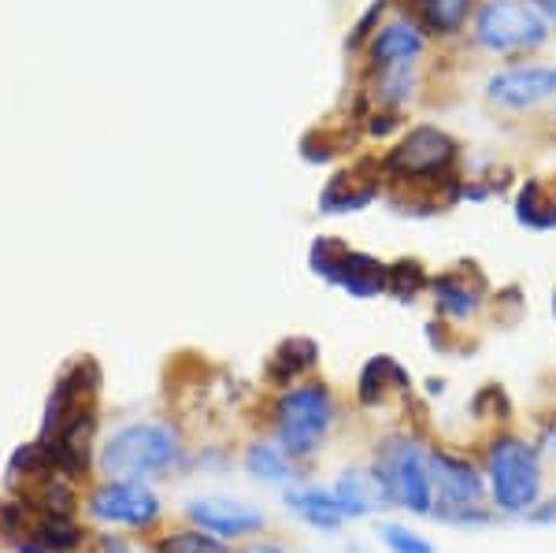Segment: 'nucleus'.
I'll use <instances>...</instances> for the list:
<instances>
[{
	"instance_id": "obj_24",
	"label": "nucleus",
	"mask_w": 556,
	"mask_h": 553,
	"mask_svg": "<svg viewBox=\"0 0 556 553\" xmlns=\"http://www.w3.org/2000/svg\"><path fill=\"white\" fill-rule=\"evenodd\" d=\"M527 4H531L549 26H556V0H527Z\"/></svg>"
},
{
	"instance_id": "obj_17",
	"label": "nucleus",
	"mask_w": 556,
	"mask_h": 553,
	"mask_svg": "<svg viewBox=\"0 0 556 553\" xmlns=\"http://www.w3.org/2000/svg\"><path fill=\"white\" fill-rule=\"evenodd\" d=\"M286 505H290L293 516H301L304 524L319 531H338L345 520V513L338 510L334 494L330 490H319V487H293L286 490Z\"/></svg>"
},
{
	"instance_id": "obj_11",
	"label": "nucleus",
	"mask_w": 556,
	"mask_h": 553,
	"mask_svg": "<svg viewBox=\"0 0 556 553\" xmlns=\"http://www.w3.org/2000/svg\"><path fill=\"white\" fill-rule=\"evenodd\" d=\"M430 293H434V309L450 319H468L479 312L482 293H486V279L479 275L475 264H456L430 279Z\"/></svg>"
},
{
	"instance_id": "obj_4",
	"label": "nucleus",
	"mask_w": 556,
	"mask_h": 553,
	"mask_svg": "<svg viewBox=\"0 0 556 553\" xmlns=\"http://www.w3.org/2000/svg\"><path fill=\"white\" fill-rule=\"evenodd\" d=\"M375 476L386 487L390 505L430 516L434 513V483H430V461L412 439H386L375 457Z\"/></svg>"
},
{
	"instance_id": "obj_19",
	"label": "nucleus",
	"mask_w": 556,
	"mask_h": 553,
	"mask_svg": "<svg viewBox=\"0 0 556 553\" xmlns=\"http://www.w3.org/2000/svg\"><path fill=\"white\" fill-rule=\"evenodd\" d=\"M316 342L312 338H290V342L278 345V353L271 356V364H267V376H271V382H278V387H286L290 379H298L301 372H308L312 364H316Z\"/></svg>"
},
{
	"instance_id": "obj_8",
	"label": "nucleus",
	"mask_w": 556,
	"mask_h": 553,
	"mask_svg": "<svg viewBox=\"0 0 556 553\" xmlns=\"http://www.w3.org/2000/svg\"><path fill=\"white\" fill-rule=\"evenodd\" d=\"M312 267L330 279L334 287H342L349 298H375L386 293V279H390V267L379 264L367 253H353L334 238H319L312 249Z\"/></svg>"
},
{
	"instance_id": "obj_6",
	"label": "nucleus",
	"mask_w": 556,
	"mask_h": 553,
	"mask_svg": "<svg viewBox=\"0 0 556 553\" xmlns=\"http://www.w3.org/2000/svg\"><path fill=\"white\" fill-rule=\"evenodd\" d=\"M456 141L438 127H412L401 146L382 160L386 175L397 178L408 186H438V183H453V167H456Z\"/></svg>"
},
{
	"instance_id": "obj_22",
	"label": "nucleus",
	"mask_w": 556,
	"mask_h": 553,
	"mask_svg": "<svg viewBox=\"0 0 556 553\" xmlns=\"http://www.w3.org/2000/svg\"><path fill=\"white\" fill-rule=\"evenodd\" d=\"M156 553H227L223 539H215L212 531H175L167 539H160Z\"/></svg>"
},
{
	"instance_id": "obj_16",
	"label": "nucleus",
	"mask_w": 556,
	"mask_h": 553,
	"mask_svg": "<svg viewBox=\"0 0 556 553\" xmlns=\"http://www.w3.org/2000/svg\"><path fill=\"white\" fill-rule=\"evenodd\" d=\"M516 219L527 230H556V178H527L519 186Z\"/></svg>"
},
{
	"instance_id": "obj_25",
	"label": "nucleus",
	"mask_w": 556,
	"mask_h": 553,
	"mask_svg": "<svg viewBox=\"0 0 556 553\" xmlns=\"http://www.w3.org/2000/svg\"><path fill=\"white\" fill-rule=\"evenodd\" d=\"M531 516H534L538 524H549V520H556V498H553V502H545V510H534Z\"/></svg>"
},
{
	"instance_id": "obj_15",
	"label": "nucleus",
	"mask_w": 556,
	"mask_h": 553,
	"mask_svg": "<svg viewBox=\"0 0 556 553\" xmlns=\"http://www.w3.org/2000/svg\"><path fill=\"white\" fill-rule=\"evenodd\" d=\"M412 390V376L405 368H401L393 356H375V361L364 364L361 372V387H356V394H361V405L364 409H375L382 405L390 394H408Z\"/></svg>"
},
{
	"instance_id": "obj_12",
	"label": "nucleus",
	"mask_w": 556,
	"mask_h": 553,
	"mask_svg": "<svg viewBox=\"0 0 556 553\" xmlns=\"http://www.w3.org/2000/svg\"><path fill=\"white\" fill-rule=\"evenodd\" d=\"M427 38H424V26L416 20H390L379 26V34L371 38V67H408L424 56Z\"/></svg>"
},
{
	"instance_id": "obj_18",
	"label": "nucleus",
	"mask_w": 556,
	"mask_h": 553,
	"mask_svg": "<svg viewBox=\"0 0 556 553\" xmlns=\"http://www.w3.org/2000/svg\"><path fill=\"white\" fill-rule=\"evenodd\" d=\"M416 23L434 38H453L464 30V23L471 20L475 0H412Z\"/></svg>"
},
{
	"instance_id": "obj_9",
	"label": "nucleus",
	"mask_w": 556,
	"mask_h": 553,
	"mask_svg": "<svg viewBox=\"0 0 556 553\" xmlns=\"http://www.w3.org/2000/svg\"><path fill=\"white\" fill-rule=\"evenodd\" d=\"M89 513L104 524H127V528H149L160 516V502L138 479H112L89 498Z\"/></svg>"
},
{
	"instance_id": "obj_7",
	"label": "nucleus",
	"mask_w": 556,
	"mask_h": 553,
	"mask_svg": "<svg viewBox=\"0 0 556 553\" xmlns=\"http://www.w3.org/2000/svg\"><path fill=\"white\" fill-rule=\"evenodd\" d=\"M430 461V483H434V505L442 520L453 524H486L482 498H486V479L475 472L471 461L456 453L434 450L427 453Z\"/></svg>"
},
{
	"instance_id": "obj_21",
	"label": "nucleus",
	"mask_w": 556,
	"mask_h": 553,
	"mask_svg": "<svg viewBox=\"0 0 556 553\" xmlns=\"http://www.w3.org/2000/svg\"><path fill=\"white\" fill-rule=\"evenodd\" d=\"M424 287H430L424 264H416V261L390 264V279H386V293H393V298H401V301H412Z\"/></svg>"
},
{
	"instance_id": "obj_1",
	"label": "nucleus",
	"mask_w": 556,
	"mask_h": 553,
	"mask_svg": "<svg viewBox=\"0 0 556 553\" xmlns=\"http://www.w3.org/2000/svg\"><path fill=\"white\" fill-rule=\"evenodd\" d=\"M486 490L501 513H534L542 502V457L531 442L501 435L486 445Z\"/></svg>"
},
{
	"instance_id": "obj_13",
	"label": "nucleus",
	"mask_w": 556,
	"mask_h": 553,
	"mask_svg": "<svg viewBox=\"0 0 556 553\" xmlns=\"http://www.w3.org/2000/svg\"><path fill=\"white\" fill-rule=\"evenodd\" d=\"M190 516L204 531H212L215 539H241V535H253L264 528V513L249 510V505H238V502H219V498L193 502Z\"/></svg>"
},
{
	"instance_id": "obj_26",
	"label": "nucleus",
	"mask_w": 556,
	"mask_h": 553,
	"mask_svg": "<svg viewBox=\"0 0 556 553\" xmlns=\"http://www.w3.org/2000/svg\"><path fill=\"white\" fill-rule=\"evenodd\" d=\"M238 553H282V546H271V542H253V546H245Z\"/></svg>"
},
{
	"instance_id": "obj_5",
	"label": "nucleus",
	"mask_w": 556,
	"mask_h": 553,
	"mask_svg": "<svg viewBox=\"0 0 556 553\" xmlns=\"http://www.w3.org/2000/svg\"><path fill=\"white\" fill-rule=\"evenodd\" d=\"M175 453H178V439L172 435V427L134 424L108 439L101 453V468L108 479H146L172 465Z\"/></svg>"
},
{
	"instance_id": "obj_23",
	"label": "nucleus",
	"mask_w": 556,
	"mask_h": 553,
	"mask_svg": "<svg viewBox=\"0 0 556 553\" xmlns=\"http://www.w3.org/2000/svg\"><path fill=\"white\" fill-rule=\"evenodd\" d=\"M379 535H382V542H386V550H390V553H438V550L424 539V535L401 528V524H382Z\"/></svg>"
},
{
	"instance_id": "obj_3",
	"label": "nucleus",
	"mask_w": 556,
	"mask_h": 553,
	"mask_svg": "<svg viewBox=\"0 0 556 553\" xmlns=\"http://www.w3.org/2000/svg\"><path fill=\"white\" fill-rule=\"evenodd\" d=\"M330 424H334V398L323 382L286 390L275 405L278 442L290 457H312L327 439Z\"/></svg>"
},
{
	"instance_id": "obj_10",
	"label": "nucleus",
	"mask_w": 556,
	"mask_h": 553,
	"mask_svg": "<svg viewBox=\"0 0 556 553\" xmlns=\"http://www.w3.org/2000/svg\"><path fill=\"white\" fill-rule=\"evenodd\" d=\"M486 97L501 109H534V104L556 97V64H527V67H508L490 75Z\"/></svg>"
},
{
	"instance_id": "obj_2",
	"label": "nucleus",
	"mask_w": 556,
	"mask_h": 553,
	"mask_svg": "<svg viewBox=\"0 0 556 553\" xmlns=\"http://www.w3.org/2000/svg\"><path fill=\"white\" fill-rule=\"evenodd\" d=\"M549 41V23L527 0H482L475 12V45L497 56H523Z\"/></svg>"
},
{
	"instance_id": "obj_20",
	"label": "nucleus",
	"mask_w": 556,
	"mask_h": 553,
	"mask_svg": "<svg viewBox=\"0 0 556 553\" xmlns=\"http://www.w3.org/2000/svg\"><path fill=\"white\" fill-rule=\"evenodd\" d=\"M245 468H249V476L264 479V483H286V479H293L290 453H286L282 445H267V442L249 445Z\"/></svg>"
},
{
	"instance_id": "obj_14",
	"label": "nucleus",
	"mask_w": 556,
	"mask_h": 553,
	"mask_svg": "<svg viewBox=\"0 0 556 553\" xmlns=\"http://www.w3.org/2000/svg\"><path fill=\"white\" fill-rule=\"evenodd\" d=\"M334 502L338 510H342L349 520H356V516H371L390 505V498H386V487L379 483V476L375 472H361V468H349L338 476L334 483Z\"/></svg>"
}]
</instances>
